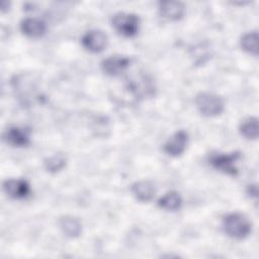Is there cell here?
<instances>
[{
	"instance_id": "obj_1",
	"label": "cell",
	"mask_w": 259,
	"mask_h": 259,
	"mask_svg": "<svg viewBox=\"0 0 259 259\" xmlns=\"http://www.w3.org/2000/svg\"><path fill=\"white\" fill-rule=\"evenodd\" d=\"M223 230L231 238L242 240L248 237L252 231L250 220L241 212H230L223 219Z\"/></svg>"
},
{
	"instance_id": "obj_2",
	"label": "cell",
	"mask_w": 259,
	"mask_h": 259,
	"mask_svg": "<svg viewBox=\"0 0 259 259\" xmlns=\"http://www.w3.org/2000/svg\"><path fill=\"white\" fill-rule=\"evenodd\" d=\"M197 110L204 116L212 117L221 114L225 109L223 98L214 93L200 92L195 97Z\"/></svg>"
},
{
	"instance_id": "obj_3",
	"label": "cell",
	"mask_w": 259,
	"mask_h": 259,
	"mask_svg": "<svg viewBox=\"0 0 259 259\" xmlns=\"http://www.w3.org/2000/svg\"><path fill=\"white\" fill-rule=\"evenodd\" d=\"M111 25L118 34L132 37L135 36L140 29V18L134 13L118 12L112 16Z\"/></svg>"
},
{
	"instance_id": "obj_4",
	"label": "cell",
	"mask_w": 259,
	"mask_h": 259,
	"mask_svg": "<svg viewBox=\"0 0 259 259\" xmlns=\"http://www.w3.org/2000/svg\"><path fill=\"white\" fill-rule=\"evenodd\" d=\"M241 159L240 152L233 153H211L209 155V164L218 171L230 176H236L239 172L237 163Z\"/></svg>"
},
{
	"instance_id": "obj_5",
	"label": "cell",
	"mask_w": 259,
	"mask_h": 259,
	"mask_svg": "<svg viewBox=\"0 0 259 259\" xmlns=\"http://www.w3.org/2000/svg\"><path fill=\"white\" fill-rule=\"evenodd\" d=\"M108 42L107 34L100 29H91L86 31L82 38L81 44L85 50L90 53H100L102 52Z\"/></svg>"
},
{
	"instance_id": "obj_6",
	"label": "cell",
	"mask_w": 259,
	"mask_h": 259,
	"mask_svg": "<svg viewBox=\"0 0 259 259\" xmlns=\"http://www.w3.org/2000/svg\"><path fill=\"white\" fill-rule=\"evenodd\" d=\"M131 64V59L122 55H112L105 58L101 62L102 72L110 77L119 76L123 73Z\"/></svg>"
},
{
	"instance_id": "obj_7",
	"label": "cell",
	"mask_w": 259,
	"mask_h": 259,
	"mask_svg": "<svg viewBox=\"0 0 259 259\" xmlns=\"http://www.w3.org/2000/svg\"><path fill=\"white\" fill-rule=\"evenodd\" d=\"M188 143V134L184 130L174 133L164 144V152L171 157L182 155Z\"/></svg>"
},
{
	"instance_id": "obj_8",
	"label": "cell",
	"mask_w": 259,
	"mask_h": 259,
	"mask_svg": "<svg viewBox=\"0 0 259 259\" xmlns=\"http://www.w3.org/2000/svg\"><path fill=\"white\" fill-rule=\"evenodd\" d=\"M4 192L13 199H23L30 193V185L24 179H7L3 182Z\"/></svg>"
},
{
	"instance_id": "obj_9",
	"label": "cell",
	"mask_w": 259,
	"mask_h": 259,
	"mask_svg": "<svg viewBox=\"0 0 259 259\" xmlns=\"http://www.w3.org/2000/svg\"><path fill=\"white\" fill-rule=\"evenodd\" d=\"M158 10L163 18L176 21L184 16L185 6L180 1H160Z\"/></svg>"
},
{
	"instance_id": "obj_10",
	"label": "cell",
	"mask_w": 259,
	"mask_h": 259,
	"mask_svg": "<svg viewBox=\"0 0 259 259\" xmlns=\"http://www.w3.org/2000/svg\"><path fill=\"white\" fill-rule=\"evenodd\" d=\"M4 141L12 147H26L30 143V137L27 130L20 126H10L3 135Z\"/></svg>"
},
{
	"instance_id": "obj_11",
	"label": "cell",
	"mask_w": 259,
	"mask_h": 259,
	"mask_svg": "<svg viewBox=\"0 0 259 259\" xmlns=\"http://www.w3.org/2000/svg\"><path fill=\"white\" fill-rule=\"evenodd\" d=\"M20 30L28 37L38 38L46 33L47 25L40 18L26 17L20 22Z\"/></svg>"
},
{
	"instance_id": "obj_12",
	"label": "cell",
	"mask_w": 259,
	"mask_h": 259,
	"mask_svg": "<svg viewBox=\"0 0 259 259\" xmlns=\"http://www.w3.org/2000/svg\"><path fill=\"white\" fill-rule=\"evenodd\" d=\"M131 191L137 200L148 202L152 200L156 194V187L152 181L140 180L132 184Z\"/></svg>"
},
{
	"instance_id": "obj_13",
	"label": "cell",
	"mask_w": 259,
	"mask_h": 259,
	"mask_svg": "<svg viewBox=\"0 0 259 259\" xmlns=\"http://www.w3.org/2000/svg\"><path fill=\"white\" fill-rule=\"evenodd\" d=\"M60 227L63 233L70 238L79 237L82 233V224L80 220L73 215H65L61 218Z\"/></svg>"
},
{
	"instance_id": "obj_14",
	"label": "cell",
	"mask_w": 259,
	"mask_h": 259,
	"mask_svg": "<svg viewBox=\"0 0 259 259\" xmlns=\"http://www.w3.org/2000/svg\"><path fill=\"white\" fill-rule=\"evenodd\" d=\"M182 198L179 192L175 190H171L166 192L160 199L158 200V205L168 211H174L181 207Z\"/></svg>"
},
{
	"instance_id": "obj_15",
	"label": "cell",
	"mask_w": 259,
	"mask_h": 259,
	"mask_svg": "<svg viewBox=\"0 0 259 259\" xmlns=\"http://www.w3.org/2000/svg\"><path fill=\"white\" fill-rule=\"evenodd\" d=\"M258 32L257 30H252L249 32H246L241 37V48L246 53L253 55L255 57L258 56L259 52V46H258Z\"/></svg>"
},
{
	"instance_id": "obj_16",
	"label": "cell",
	"mask_w": 259,
	"mask_h": 259,
	"mask_svg": "<svg viewBox=\"0 0 259 259\" xmlns=\"http://www.w3.org/2000/svg\"><path fill=\"white\" fill-rule=\"evenodd\" d=\"M239 131L247 140H256L258 138L259 133V125H258V118L255 116H249L245 118L239 127Z\"/></svg>"
},
{
	"instance_id": "obj_17",
	"label": "cell",
	"mask_w": 259,
	"mask_h": 259,
	"mask_svg": "<svg viewBox=\"0 0 259 259\" xmlns=\"http://www.w3.org/2000/svg\"><path fill=\"white\" fill-rule=\"evenodd\" d=\"M67 164V157L63 153H56L50 157H48L45 162V168L50 173L60 172L65 168Z\"/></svg>"
},
{
	"instance_id": "obj_18",
	"label": "cell",
	"mask_w": 259,
	"mask_h": 259,
	"mask_svg": "<svg viewBox=\"0 0 259 259\" xmlns=\"http://www.w3.org/2000/svg\"><path fill=\"white\" fill-rule=\"evenodd\" d=\"M248 193L251 195H253L254 197H257V186L256 185H249V190H248Z\"/></svg>"
}]
</instances>
